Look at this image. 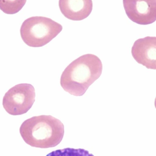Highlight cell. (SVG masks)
<instances>
[{
    "mask_svg": "<svg viewBox=\"0 0 156 156\" xmlns=\"http://www.w3.org/2000/svg\"><path fill=\"white\" fill-rule=\"evenodd\" d=\"M102 71V64L99 58L93 54H86L66 68L61 75L60 85L69 94L81 96L100 78Z\"/></svg>",
    "mask_w": 156,
    "mask_h": 156,
    "instance_id": "cell-1",
    "label": "cell"
},
{
    "mask_svg": "<svg viewBox=\"0 0 156 156\" xmlns=\"http://www.w3.org/2000/svg\"><path fill=\"white\" fill-rule=\"evenodd\" d=\"M19 132L27 144L45 149L55 147L61 143L65 134V127L58 119L50 115H41L25 121L21 125Z\"/></svg>",
    "mask_w": 156,
    "mask_h": 156,
    "instance_id": "cell-2",
    "label": "cell"
},
{
    "mask_svg": "<svg viewBox=\"0 0 156 156\" xmlns=\"http://www.w3.org/2000/svg\"><path fill=\"white\" fill-rule=\"evenodd\" d=\"M62 29L61 24L51 18L33 16L23 22L20 34L27 45L32 47H40L48 44Z\"/></svg>",
    "mask_w": 156,
    "mask_h": 156,
    "instance_id": "cell-3",
    "label": "cell"
},
{
    "mask_svg": "<svg viewBox=\"0 0 156 156\" xmlns=\"http://www.w3.org/2000/svg\"><path fill=\"white\" fill-rule=\"evenodd\" d=\"M35 91L28 83L17 84L10 89L3 98L2 105L6 112L12 115L26 113L35 102Z\"/></svg>",
    "mask_w": 156,
    "mask_h": 156,
    "instance_id": "cell-4",
    "label": "cell"
},
{
    "mask_svg": "<svg viewBox=\"0 0 156 156\" xmlns=\"http://www.w3.org/2000/svg\"><path fill=\"white\" fill-rule=\"evenodd\" d=\"M128 17L138 24L148 25L156 21V0H124Z\"/></svg>",
    "mask_w": 156,
    "mask_h": 156,
    "instance_id": "cell-5",
    "label": "cell"
},
{
    "mask_svg": "<svg viewBox=\"0 0 156 156\" xmlns=\"http://www.w3.org/2000/svg\"><path fill=\"white\" fill-rule=\"evenodd\" d=\"M132 54L137 63L147 68L156 70V37L136 40L132 47Z\"/></svg>",
    "mask_w": 156,
    "mask_h": 156,
    "instance_id": "cell-6",
    "label": "cell"
},
{
    "mask_svg": "<svg viewBox=\"0 0 156 156\" xmlns=\"http://www.w3.org/2000/svg\"><path fill=\"white\" fill-rule=\"evenodd\" d=\"M59 6L62 13L68 19L81 21L87 18L92 10L91 0H60Z\"/></svg>",
    "mask_w": 156,
    "mask_h": 156,
    "instance_id": "cell-7",
    "label": "cell"
},
{
    "mask_svg": "<svg viewBox=\"0 0 156 156\" xmlns=\"http://www.w3.org/2000/svg\"><path fill=\"white\" fill-rule=\"evenodd\" d=\"M46 156H94L83 149L66 148L53 151Z\"/></svg>",
    "mask_w": 156,
    "mask_h": 156,
    "instance_id": "cell-8",
    "label": "cell"
},
{
    "mask_svg": "<svg viewBox=\"0 0 156 156\" xmlns=\"http://www.w3.org/2000/svg\"><path fill=\"white\" fill-rule=\"evenodd\" d=\"M154 105H155V108L156 109V98H155V100Z\"/></svg>",
    "mask_w": 156,
    "mask_h": 156,
    "instance_id": "cell-9",
    "label": "cell"
}]
</instances>
